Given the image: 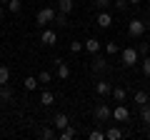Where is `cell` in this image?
I'll use <instances>...</instances> for the list:
<instances>
[{"instance_id":"7a4b0ae2","label":"cell","mask_w":150,"mask_h":140,"mask_svg":"<svg viewBox=\"0 0 150 140\" xmlns=\"http://www.w3.org/2000/svg\"><path fill=\"white\" fill-rule=\"evenodd\" d=\"M120 60H123L125 68L138 65V50H135V48H123V50H120Z\"/></svg>"},{"instance_id":"2e32d148","label":"cell","mask_w":150,"mask_h":140,"mask_svg":"<svg viewBox=\"0 0 150 140\" xmlns=\"http://www.w3.org/2000/svg\"><path fill=\"white\" fill-rule=\"evenodd\" d=\"M13 100V90L8 85H0V103H10Z\"/></svg>"},{"instance_id":"d590c367","label":"cell","mask_w":150,"mask_h":140,"mask_svg":"<svg viewBox=\"0 0 150 140\" xmlns=\"http://www.w3.org/2000/svg\"><path fill=\"white\" fill-rule=\"evenodd\" d=\"M0 3H10V0H0Z\"/></svg>"},{"instance_id":"9a60e30c","label":"cell","mask_w":150,"mask_h":140,"mask_svg":"<svg viewBox=\"0 0 150 140\" xmlns=\"http://www.w3.org/2000/svg\"><path fill=\"white\" fill-rule=\"evenodd\" d=\"M73 0H58V13H65V15H68L70 10H73Z\"/></svg>"},{"instance_id":"e575fe53","label":"cell","mask_w":150,"mask_h":140,"mask_svg":"<svg viewBox=\"0 0 150 140\" xmlns=\"http://www.w3.org/2000/svg\"><path fill=\"white\" fill-rule=\"evenodd\" d=\"M0 23H3V10H0Z\"/></svg>"},{"instance_id":"484cf974","label":"cell","mask_w":150,"mask_h":140,"mask_svg":"<svg viewBox=\"0 0 150 140\" xmlns=\"http://www.w3.org/2000/svg\"><path fill=\"white\" fill-rule=\"evenodd\" d=\"M88 138H90V140H105V130H90Z\"/></svg>"},{"instance_id":"52a82bcc","label":"cell","mask_w":150,"mask_h":140,"mask_svg":"<svg viewBox=\"0 0 150 140\" xmlns=\"http://www.w3.org/2000/svg\"><path fill=\"white\" fill-rule=\"evenodd\" d=\"M93 70H95V73H108V70H110V65H108L105 58L95 55V58H93Z\"/></svg>"},{"instance_id":"44dd1931","label":"cell","mask_w":150,"mask_h":140,"mask_svg":"<svg viewBox=\"0 0 150 140\" xmlns=\"http://www.w3.org/2000/svg\"><path fill=\"white\" fill-rule=\"evenodd\" d=\"M112 98H115V103H123L125 100V88H112Z\"/></svg>"},{"instance_id":"5b68a950","label":"cell","mask_w":150,"mask_h":140,"mask_svg":"<svg viewBox=\"0 0 150 140\" xmlns=\"http://www.w3.org/2000/svg\"><path fill=\"white\" fill-rule=\"evenodd\" d=\"M112 120H118V123H128L130 120V110L125 108L123 103H118V105L112 108Z\"/></svg>"},{"instance_id":"8fae6325","label":"cell","mask_w":150,"mask_h":140,"mask_svg":"<svg viewBox=\"0 0 150 140\" xmlns=\"http://www.w3.org/2000/svg\"><path fill=\"white\" fill-rule=\"evenodd\" d=\"M68 125H70V120H68V115H65V113H58V115L53 118V128L63 130V128H68Z\"/></svg>"},{"instance_id":"8992f818","label":"cell","mask_w":150,"mask_h":140,"mask_svg":"<svg viewBox=\"0 0 150 140\" xmlns=\"http://www.w3.org/2000/svg\"><path fill=\"white\" fill-rule=\"evenodd\" d=\"M40 43L48 45V48H50V45H55V43H58V33L50 30V28H43V33H40Z\"/></svg>"},{"instance_id":"277c9868","label":"cell","mask_w":150,"mask_h":140,"mask_svg":"<svg viewBox=\"0 0 150 140\" xmlns=\"http://www.w3.org/2000/svg\"><path fill=\"white\" fill-rule=\"evenodd\" d=\"M93 115H95V123H105V120H110V118H112V110L108 108L105 103H98L95 110H93Z\"/></svg>"},{"instance_id":"d6986e66","label":"cell","mask_w":150,"mask_h":140,"mask_svg":"<svg viewBox=\"0 0 150 140\" xmlns=\"http://www.w3.org/2000/svg\"><path fill=\"white\" fill-rule=\"evenodd\" d=\"M140 120H143L145 125L150 123V103H148V105H140Z\"/></svg>"},{"instance_id":"f1b7e54d","label":"cell","mask_w":150,"mask_h":140,"mask_svg":"<svg viewBox=\"0 0 150 140\" xmlns=\"http://www.w3.org/2000/svg\"><path fill=\"white\" fill-rule=\"evenodd\" d=\"M53 23H55V25H63V28H65V25H68V18H65V13H58Z\"/></svg>"},{"instance_id":"ba28073f","label":"cell","mask_w":150,"mask_h":140,"mask_svg":"<svg viewBox=\"0 0 150 140\" xmlns=\"http://www.w3.org/2000/svg\"><path fill=\"white\" fill-rule=\"evenodd\" d=\"M110 25H112V15L108 10H100V15H98V28L105 30V28H110Z\"/></svg>"},{"instance_id":"83f0119b","label":"cell","mask_w":150,"mask_h":140,"mask_svg":"<svg viewBox=\"0 0 150 140\" xmlns=\"http://www.w3.org/2000/svg\"><path fill=\"white\" fill-rule=\"evenodd\" d=\"M20 8H23L20 0H10V3H8V10L10 13H20Z\"/></svg>"},{"instance_id":"7c38bea8","label":"cell","mask_w":150,"mask_h":140,"mask_svg":"<svg viewBox=\"0 0 150 140\" xmlns=\"http://www.w3.org/2000/svg\"><path fill=\"white\" fill-rule=\"evenodd\" d=\"M53 103H55V95H53L50 90H43V93H40V105H43V108H50Z\"/></svg>"},{"instance_id":"d6a6232c","label":"cell","mask_w":150,"mask_h":140,"mask_svg":"<svg viewBox=\"0 0 150 140\" xmlns=\"http://www.w3.org/2000/svg\"><path fill=\"white\" fill-rule=\"evenodd\" d=\"M148 50H150V43H140V48H138V53H148Z\"/></svg>"},{"instance_id":"4316f807","label":"cell","mask_w":150,"mask_h":140,"mask_svg":"<svg viewBox=\"0 0 150 140\" xmlns=\"http://www.w3.org/2000/svg\"><path fill=\"white\" fill-rule=\"evenodd\" d=\"M83 48H85V45H83L80 40H70V53H75V55H78Z\"/></svg>"},{"instance_id":"ffe728a7","label":"cell","mask_w":150,"mask_h":140,"mask_svg":"<svg viewBox=\"0 0 150 140\" xmlns=\"http://www.w3.org/2000/svg\"><path fill=\"white\" fill-rule=\"evenodd\" d=\"M38 135H40V138H43V140H53V138H58V133H55L53 128H43V130H40V133H38Z\"/></svg>"},{"instance_id":"30bf717a","label":"cell","mask_w":150,"mask_h":140,"mask_svg":"<svg viewBox=\"0 0 150 140\" xmlns=\"http://www.w3.org/2000/svg\"><path fill=\"white\" fill-rule=\"evenodd\" d=\"M55 65H58V78L60 80H68L70 78V65L63 63V60H55Z\"/></svg>"},{"instance_id":"cb8c5ba5","label":"cell","mask_w":150,"mask_h":140,"mask_svg":"<svg viewBox=\"0 0 150 140\" xmlns=\"http://www.w3.org/2000/svg\"><path fill=\"white\" fill-rule=\"evenodd\" d=\"M93 5H95L98 10H108V8L112 5V0H93Z\"/></svg>"},{"instance_id":"5bb4252c","label":"cell","mask_w":150,"mask_h":140,"mask_svg":"<svg viewBox=\"0 0 150 140\" xmlns=\"http://www.w3.org/2000/svg\"><path fill=\"white\" fill-rule=\"evenodd\" d=\"M85 50H88V53H93V55H98V53H100V40H95V38L85 40Z\"/></svg>"},{"instance_id":"1f68e13d","label":"cell","mask_w":150,"mask_h":140,"mask_svg":"<svg viewBox=\"0 0 150 140\" xmlns=\"http://www.w3.org/2000/svg\"><path fill=\"white\" fill-rule=\"evenodd\" d=\"M143 75H145V78H150V58H145V60H143Z\"/></svg>"},{"instance_id":"f546056e","label":"cell","mask_w":150,"mask_h":140,"mask_svg":"<svg viewBox=\"0 0 150 140\" xmlns=\"http://www.w3.org/2000/svg\"><path fill=\"white\" fill-rule=\"evenodd\" d=\"M112 5L118 8L120 13H125V10H128V5H130V3H128V0H115V3H112Z\"/></svg>"},{"instance_id":"7402d4cb","label":"cell","mask_w":150,"mask_h":140,"mask_svg":"<svg viewBox=\"0 0 150 140\" xmlns=\"http://www.w3.org/2000/svg\"><path fill=\"white\" fill-rule=\"evenodd\" d=\"M8 80H10V70L5 65H0V85H8Z\"/></svg>"},{"instance_id":"4fadbf2b","label":"cell","mask_w":150,"mask_h":140,"mask_svg":"<svg viewBox=\"0 0 150 140\" xmlns=\"http://www.w3.org/2000/svg\"><path fill=\"white\" fill-rule=\"evenodd\" d=\"M75 135H78V130H75L73 125H68V128H63V130L58 133V138H60V140H73Z\"/></svg>"},{"instance_id":"836d02e7","label":"cell","mask_w":150,"mask_h":140,"mask_svg":"<svg viewBox=\"0 0 150 140\" xmlns=\"http://www.w3.org/2000/svg\"><path fill=\"white\" fill-rule=\"evenodd\" d=\"M128 3L130 5H138V3H143V0H128Z\"/></svg>"},{"instance_id":"d4e9b609","label":"cell","mask_w":150,"mask_h":140,"mask_svg":"<svg viewBox=\"0 0 150 140\" xmlns=\"http://www.w3.org/2000/svg\"><path fill=\"white\" fill-rule=\"evenodd\" d=\"M38 85H40V80H38V78H25V90H35Z\"/></svg>"},{"instance_id":"ac0fdd59","label":"cell","mask_w":150,"mask_h":140,"mask_svg":"<svg viewBox=\"0 0 150 140\" xmlns=\"http://www.w3.org/2000/svg\"><path fill=\"white\" fill-rule=\"evenodd\" d=\"M133 98H135V103H138V105H148V103H150V95H148L145 90H138Z\"/></svg>"},{"instance_id":"3957f363","label":"cell","mask_w":150,"mask_h":140,"mask_svg":"<svg viewBox=\"0 0 150 140\" xmlns=\"http://www.w3.org/2000/svg\"><path fill=\"white\" fill-rule=\"evenodd\" d=\"M128 35L130 38H143L145 35V23L140 20V18H135V20L128 23Z\"/></svg>"},{"instance_id":"9c48e42d","label":"cell","mask_w":150,"mask_h":140,"mask_svg":"<svg viewBox=\"0 0 150 140\" xmlns=\"http://www.w3.org/2000/svg\"><path fill=\"white\" fill-rule=\"evenodd\" d=\"M95 93L98 95H112V85L108 80H98L95 83Z\"/></svg>"},{"instance_id":"6da1fadb","label":"cell","mask_w":150,"mask_h":140,"mask_svg":"<svg viewBox=\"0 0 150 140\" xmlns=\"http://www.w3.org/2000/svg\"><path fill=\"white\" fill-rule=\"evenodd\" d=\"M55 15H58V13L53 10V8H40V10H38V15H35V23L40 28H48L50 23L55 20Z\"/></svg>"},{"instance_id":"e0dca14e","label":"cell","mask_w":150,"mask_h":140,"mask_svg":"<svg viewBox=\"0 0 150 140\" xmlns=\"http://www.w3.org/2000/svg\"><path fill=\"white\" fill-rule=\"evenodd\" d=\"M105 138L108 140H120V138H123V130H120V128H108L105 130Z\"/></svg>"},{"instance_id":"4dcf8cb0","label":"cell","mask_w":150,"mask_h":140,"mask_svg":"<svg viewBox=\"0 0 150 140\" xmlns=\"http://www.w3.org/2000/svg\"><path fill=\"white\" fill-rule=\"evenodd\" d=\"M38 80H40V83H50V80H53V75H50L48 70H40V75H38Z\"/></svg>"},{"instance_id":"603a6c76","label":"cell","mask_w":150,"mask_h":140,"mask_svg":"<svg viewBox=\"0 0 150 140\" xmlns=\"http://www.w3.org/2000/svg\"><path fill=\"white\" fill-rule=\"evenodd\" d=\"M105 53L108 55H118L120 53V45L118 43H105Z\"/></svg>"}]
</instances>
